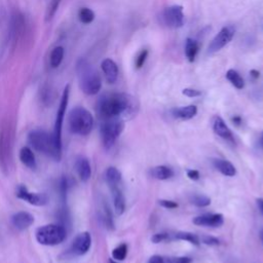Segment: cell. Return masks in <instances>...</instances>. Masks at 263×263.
<instances>
[{"label":"cell","instance_id":"obj_21","mask_svg":"<svg viewBox=\"0 0 263 263\" xmlns=\"http://www.w3.org/2000/svg\"><path fill=\"white\" fill-rule=\"evenodd\" d=\"M19 157H20V161L21 163L31 169V170H34V169H36V159H35V155L32 151L31 148L25 146L23 147L21 150H20V153H19Z\"/></svg>","mask_w":263,"mask_h":263},{"label":"cell","instance_id":"obj_4","mask_svg":"<svg viewBox=\"0 0 263 263\" xmlns=\"http://www.w3.org/2000/svg\"><path fill=\"white\" fill-rule=\"evenodd\" d=\"M68 127L72 134L86 136L94 128V117L92 113L84 107H74L69 112Z\"/></svg>","mask_w":263,"mask_h":263},{"label":"cell","instance_id":"obj_14","mask_svg":"<svg viewBox=\"0 0 263 263\" xmlns=\"http://www.w3.org/2000/svg\"><path fill=\"white\" fill-rule=\"evenodd\" d=\"M213 131L221 139L230 143H235L234 136L231 129L227 127L225 121L220 116H215L213 119Z\"/></svg>","mask_w":263,"mask_h":263},{"label":"cell","instance_id":"obj_6","mask_svg":"<svg viewBox=\"0 0 263 263\" xmlns=\"http://www.w3.org/2000/svg\"><path fill=\"white\" fill-rule=\"evenodd\" d=\"M125 122L121 118H112L105 119L102 121L100 127V135L103 146L109 149L111 148L118 137L124 132Z\"/></svg>","mask_w":263,"mask_h":263},{"label":"cell","instance_id":"obj_36","mask_svg":"<svg viewBox=\"0 0 263 263\" xmlns=\"http://www.w3.org/2000/svg\"><path fill=\"white\" fill-rule=\"evenodd\" d=\"M148 263H175L173 257H164L160 255H153L149 258Z\"/></svg>","mask_w":263,"mask_h":263},{"label":"cell","instance_id":"obj_25","mask_svg":"<svg viewBox=\"0 0 263 263\" xmlns=\"http://www.w3.org/2000/svg\"><path fill=\"white\" fill-rule=\"evenodd\" d=\"M200 45L197 40L192 38H187L185 42V56L189 62H194L198 55Z\"/></svg>","mask_w":263,"mask_h":263},{"label":"cell","instance_id":"obj_31","mask_svg":"<svg viewBox=\"0 0 263 263\" xmlns=\"http://www.w3.org/2000/svg\"><path fill=\"white\" fill-rule=\"evenodd\" d=\"M190 202L191 204H194L195 206L199 207V208H205L211 205V199L206 197V196H202V195H195L190 198Z\"/></svg>","mask_w":263,"mask_h":263},{"label":"cell","instance_id":"obj_32","mask_svg":"<svg viewBox=\"0 0 263 263\" xmlns=\"http://www.w3.org/2000/svg\"><path fill=\"white\" fill-rule=\"evenodd\" d=\"M103 219H104V222H105V224H106L108 229H114V223H113L111 210H110L108 204H106V203L103 204Z\"/></svg>","mask_w":263,"mask_h":263},{"label":"cell","instance_id":"obj_13","mask_svg":"<svg viewBox=\"0 0 263 263\" xmlns=\"http://www.w3.org/2000/svg\"><path fill=\"white\" fill-rule=\"evenodd\" d=\"M192 222L198 226L220 227L224 223V217L222 214H204L195 217Z\"/></svg>","mask_w":263,"mask_h":263},{"label":"cell","instance_id":"obj_40","mask_svg":"<svg viewBox=\"0 0 263 263\" xmlns=\"http://www.w3.org/2000/svg\"><path fill=\"white\" fill-rule=\"evenodd\" d=\"M187 177H188L190 180L197 181V180L200 179L201 175H200V172L197 171V170H188V171H187Z\"/></svg>","mask_w":263,"mask_h":263},{"label":"cell","instance_id":"obj_3","mask_svg":"<svg viewBox=\"0 0 263 263\" xmlns=\"http://www.w3.org/2000/svg\"><path fill=\"white\" fill-rule=\"evenodd\" d=\"M75 70L80 90L85 95H97L102 87V80L93 65L90 64L89 61L81 58L77 61Z\"/></svg>","mask_w":263,"mask_h":263},{"label":"cell","instance_id":"obj_38","mask_svg":"<svg viewBox=\"0 0 263 263\" xmlns=\"http://www.w3.org/2000/svg\"><path fill=\"white\" fill-rule=\"evenodd\" d=\"M182 94L188 98H197L202 95V92L195 89H184L182 91Z\"/></svg>","mask_w":263,"mask_h":263},{"label":"cell","instance_id":"obj_18","mask_svg":"<svg viewBox=\"0 0 263 263\" xmlns=\"http://www.w3.org/2000/svg\"><path fill=\"white\" fill-rule=\"evenodd\" d=\"M102 71L108 83H114L118 77V67L116 63L111 59H105L101 63Z\"/></svg>","mask_w":263,"mask_h":263},{"label":"cell","instance_id":"obj_12","mask_svg":"<svg viewBox=\"0 0 263 263\" xmlns=\"http://www.w3.org/2000/svg\"><path fill=\"white\" fill-rule=\"evenodd\" d=\"M11 151V140L9 132L4 129L0 133V163L3 170H6L10 160Z\"/></svg>","mask_w":263,"mask_h":263},{"label":"cell","instance_id":"obj_2","mask_svg":"<svg viewBox=\"0 0 263 263\" xmlns=\"http://www.w3.org/2000/svg\"><path fill=\"white\" fill-rule=\"evenodd\" d=\"M30 145L36 151L43 153L51 159L60 161L62 157V146H60L55 140L52 133H48L44 130H33L28 136Z\"/></svg>","mask_w":263,"mask_h":263},{"label":"cell","instance_id":"obj_28","mask_svg":"<svg viewBox=\"0 0 263 263\" xmlns=\"http://www.w3.org/2000/svg\"><path fill=\"white\" fill-rule=\"evenodd\" d=\"M173 240L186 241L192 245H195V246H200V244H201V240L197 235L191 234V233H186V232H179V233L174 234Z\"/></svg>","mask_w":263,"mask_h":263},{"label":"cell","instance_id":"obj_10","mask_svg":"<svg viewBox=\"0 0 263 263\" xmlns=\"http://www.w3.org/2000/svg\"><path fill=\"white\" fill-rule=\"evenodd\" d=\"M15 196L32 206L43 207L48 203V198L45 194H39V192H31L26 186L20 185L16 188Z\"/></svg>","mask_w":263,"mask_h":263},{"label":"cell","instance_id":"obj_44","mask_svg":"<svg viewBox=\"0 0 263 263\" xmlns=\"http://www.w3.org/2000/svg\"><path fill=\"white\" fill-rule=\"evenodd\" d=\"M233 121H234V124L237 125V126H240L241 125V122H242V119L240 116H236L233 118Z\"/></svg>","mask_w":263,"mask_h":263},{"label":"cell","instance_id":"obj_27","mask_svg":"<svg viewBox=\"0 0 263 263\" xmlns=\"http://www.w3.org/2000/svg\"><path fill=\"white\" fill-rule=\"evenodd\" d=\"M226 78L229 79V81L238 90H242L245 87V81L243 77L234 69H230L229 71L226 72Z\"/></svg>","mask_w":263,"mask_h":263},{"label":"cell","instance_id":"obj_41","mask_svg":"<svg viewBox=\"0 0 263 263\" xmlns=\"http://www.w3.org/2000/svg\"><path fill=\"white\" fill-rule=\"evenodd\" d=\"M175 263H191L192 260L189 257H174Z\"/></svg>","mask_w":263,"mask_h":263},{"label":"cell","instance_id":"obj_26","mask_svg":"<svg viewBox=\"0 0 263 263\" xmlns=\"http://www.w3.org/2000/svg\"><path fill=\"white\" fill-rule=\"evenodd\" d=\"M64 54L65 50L63 46H57L51 50L49 56V63L52 68H58L61 65L64 59Z\"/></svg>","mask_w":263,"mask_h":263},{"label":"cell","instance_id":"obj_24","mask_svg":"<svg viewBox=\"0 0 263 263\" xmlns=\"http://www.w3.org/2000/svg\"><path fill=\"white\" fill-rule=\"evenodd\" d=\"M105 179H106V182L109 187L120 185L121 184V174L116 168L110 167L106 170V172H105Z\"/></svg>","mask_w":263,"mask_h":263},{"label":"cell","instance_id":"obj_33","mask_svg":"<svg viewBox=\"0 0 263 263\" xmlns=\"http://www.w3.org/2000/svg\"><path fill=\"white\" fill-rule=\"evenodd\" d=\"M60 3H61V0H51L48 5V8H47V12H46V21H50L52 17H54V15L56 14L59 8Z\"/></svg>","mask_w":263,"mask_h":263},{"label":"cell","instance_id":"obj_15","mask_svg":"<svg viewBox=\"0 0 263 263\" xmlns=\"http://www.w3.org/2000/svg\"><path fill=\"white\" fill-rule=\"evenodd\" d=\"M34 223V216L28 212L21 211L11 216V224L17 231H25Z\"/></svg>","mask_w":263,"mask_h":263},{"label":"cell","instance_id":"obj_17","mask_svg":"<svg viewBox=\"0 0 263 263\" xmlns=\"http://www.w3.org/2000/svg\"><path fill=\"white\" fill-rule=\"evenodd\" d=\"M75 170L82 182L89 181L92 176V167L89 160L84 156H79L75 161Z\"/></svg>","mask_w":263,"mask_h":263},{"label":"cell","instance_id":"obj_7","mask_svg":"<svg viewBox=\"0 0 263 263\" xmlns=\"http://www.w3.org/2000/svg\"><path fill=\"white\" fill-rule=\"evenodd\" d=\"M69 96H70V84H67L62 94L58 112L56 115L55 129H54V132H52L55 140L60 146H62V128H63V122H64L66 110H67L68 103H69Z\"/></svg>","mask_w":263,"mask_h":263},{"label":"cell","instance_id":"obj_22","mask_svg":"<svg viewBox=\"0 0 263 263\" xmlns=\"http://www.w3.org/2000/svg\"><path fill=\"white\" fill-rule=\"evenodd\" d=\"M24 26V20H23V16L20 13H15L12 17V21H11V33H10V37L13 40V42H15L17 39H19L22 29Z\"/></svg>","mask_w":263,"mask_h":263},{"label":"cell","instance_id":"obj_23","mask_svg":"<svg viewBox=\"0 0 263 263\" xmlns=\"http://www.w3.org/2000/svg\"><path fill=\"white\" fill-rule=\"evenodd\" d=\"M151 176L157 180H168L174 176V172L167 166H157L151 169Z\"/></svg>","mask_w":263,"mask_h":263},{"label":"cell","instance_id":"obj_39","mask_svg":"<svg viewBox=\"0 0 263 263\" xmlns=\"http://www.w3.org/2000/svg\"><path fill=\"white\" fill-rule=\"evenodd\" d=\"M160 205L166 209H176L178 208V204L177 203H175L173 201H168V200H161L160 201Z\"/></svg>","mask_w":263,"mask_h":263},{"label":"cell","instance_id":"obj_8","mask_svg":"<svg viewBox=\"0 0 263 263\" xmlns=\"http://www.w3.org/2000/svg\"><path fill=\"white\" fill-rule=\"evenodd\" d=\"M236 33V29L233 26H225L223 27L216 36L213 38V40L210 42L208 47L209 54H215V52L222 49L225 45L229 44Z\"/></svg>","mask_w":263,"mask_h":263},{"label":"cell","instance_id":"obj_46","mask_svg":"<svg viewBox=\"0 0 263 263\" xmlns=\"http://www.w3.org/2000/svg\"><path fill=\"white\" fill-rule=\"evenodd\" d=\"M260 146L263 149V134L261 135V138H260Z\"/></svg>","mask_w":263,"mask_h":263},{"label":"cell","instance_id":"obj_19","mask_svg":"<svg viewBox=\"0 0 263 263\" xmlns=\"http://www.w3.org/2000/svg\"><path fill=\"white\" fill-rule=\"evenodd\" d=\"M172 114L174 117L183 119V120H188L194 118L198 114V107L196 105H188V106H183V107H178L172 110Z\"/></svg>","mask_w":263,"mask_h":263},{"label":"cell","instance_id":"obj_47","mask_svg":"<svg viewBox=\"0 0 263 263\" xmlns=\"http://www.w3.org/2000/svg\"><path fill=\"white\" fill-rule=\"evenodd\" d=\"M109 263H119V261H116V260H114L113 258H112V259L110 258V259H109Z\"/></svg>","mask_w":263,"mask_h":263},{"label":"cell","instance_id":"obj_34","mask_svg":"<svg viewBox=\"0 0 263 263\" xmlns=\"http://www.w3.org/2000/svg\"><path fill=\"white\" fill-rule=\"evenodd\" d=\"M168 241H173V235L168 234V233H161V234H156L151 238V242L154 244H160Z\"/></svg>","mask_w":263,"mask_h":263},{"label":"cell","instance_id":"obj_43","mask_svg":"<svg viewBox=\"0 0 263 263\" xmlns=\"http://www.w3.org/2000/svg\"><path fill=\"white\" fill-rule=\"evenodd\" d=\"M250 74H251V76H252V77H254L255 79L259 78V76H260V73H259L258 71H256V70H251Z\"/></svg>","mask_w":263,"mask_h":263},{"label":"cell","instance_id":"obj_29","mask_svg":"<svg viewBox=\"0 0 263 263\" xmlns=\"http://www.w3.org/2000/svg\"><path fill=\"white\" fill-rule=\"evenodd\" d=\"M78 17L81 23L91 24L95 20V12L89 7H82L78 12Z\"/></svg>","mask_w":263,"mask_h":263},{"label":"cell","instance_id":"obj_37","mask_svg":"<svg viewBox=\"0 0 263 263\" xmlns=\"http://www.w3.org/2000/svg\"><path fill=\"white\" fill-rule=\"evenodd\" d=\"M201 240L205 245H208V246H218V245H220V241L211 236H203Z\"/></svg>","mask_w":263,"mask_h":263},{"label":"cell","instance_id":"obj_9","mask_svg":"<svg viewBox=\"0 0 263 263\" xmlns=\"http://www.w3.org/2000/svg\"><path fill=\"white\" fill-rule=\"evenodd\" d=\"M92 247V236L90 233L83 232L75 237L69 247V254L71 256H83Z\"/></svg>","mask_w":263,"mask_h":263},{"label":"cell","instance_id":"obj_5","mask_svg":"<svg viewBox=\"0 0 263 263\" xmlns=\"http://www.w3.org/2000/svg\"><path fill=\"white\" fill-rule=\"evenodd\" d=\"M67 238V230L62 224H46L38 227L35 239L42 246H58Z\"/></svg>","mask_w":263,"mask_h":263},{"label":"cell","instance_id":"obj_45","mask_svg":"<svg viewBox=\"0 0 263 263\" xmlns=\"http://www.w3.org/2000/svg\"><path fill=\"white\" fill-rule=\"evenodd\" d=\"M260 240H261V243L263 245V229L260 231Z\"/></svg>","mask_w":263,"mask_h":263},{"label":"cell","instance_id":"obj_11","mask_svg":"<svg viewBox=\"0 0 263 263\" xmlns=\"http://www.w3.org/2000/svg\"><path fill=\"white\" fill-rule=\"evenodd\" d=\"M163 19L165 24L170 28H181L184 25V12L181 5H172L164 10Z\"/></svg>","mask_w":263,"mask_h":263},{"label":"cell","instance_id":"obj_35","mask_svg":"<svg viewBox=\"0 0 263 263\" xmlns=\"http://www.w3.org/2000/svg\"><path fill=\"white\" fill-rule=\"evenodd\" d=\"M147 57H148V50L147 49H142L141 51L139 52V55L137 56L136 62H135V66L137 69H140L145 64Z\"/></svg>","mask_w":263,"mask_h":263},{"label":"cell","instance_id":"obj_1","mask_svg":"<svg viewBox=\"0 0 263 263\" xmlns=\"http://www.w3.org/2000/svg\"><path fill=\"white\" fill-rule=\"evenodd\" d=\"M137 108V100L124 93L103 95L97 103V113L102 120L129 116L135 113Z\"/></svg>","mask_w":263,"mask_h":263},{"label":"cell","instance_id":"obj_42","mask_svg":"<svg viewBox=\"0 0 263 263\" xmlns=\"http://www.w3.org/2000/svg\"><path fill=\"white\" fill-rule=\"evenodd\" d=\"M256 204H257V207L259 209V211L263 214V199H257L256 200Z\"/></svg>","mask_w":263,"mask_h":263},{"label":"cell","instance_id":"obj_30","mask_svg":"<svg viewBox=\"0 0 263 263\" xmlns=\"http://www.w3.org/2000/svg\"><path fill=\"white\" fill-rule=\"evenodd\" d=\"M128 255V245L127 244H120L115 249L112 251V258L116 261L125 260Z\"/></svg>","mask_w":263,"mask_h":263},{"label":"cell","instance_id":"obj_20","mask_svg":"<svg viewBox=\"0 0 263 263\" xmlns=\"http://www.w3.org/2000/svg\"><path fill=\"white\" fill-rule=\"evenodd\" d=\"M213 166L217 171H219L222 175L226 177H234L237 175L236 167L229 161L216 159L213 161Z\"/></svg>","mask_w":263,"mask_h":263},{"label":"cell","instance_id":"obj_16","mask_svg":"<svg viewBox=\"0 0 263 263\" xmlns=\"http://www.w3.org/2000/svg\"><path fill=\"white\" fill-rule=\"evenodd\" d=\"M109 188H110L111 195H112L115 213L117 215H122L126 211V199H125L124 192H122V189H121V184L115 185Z\"/></svg>","mask_w":263,"mask_h":263}]
</instances>
